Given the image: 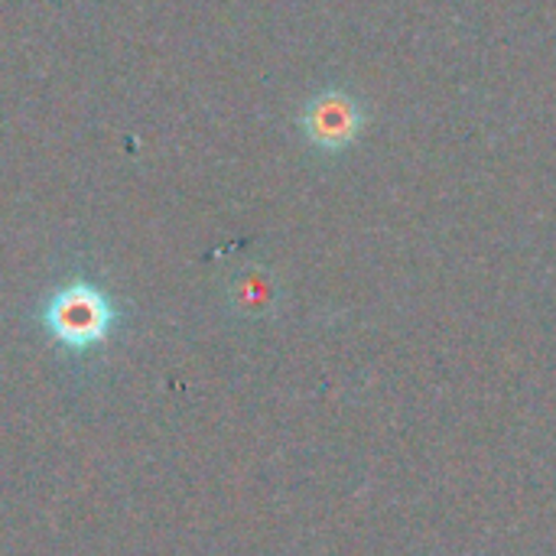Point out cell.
<instances>
[{"label":"cell","mask_w":556,"mask_h":556,"mask_svg":"<svg viewBox=\"0 0 556 556\" xmlns=\"http://www.w3.org/2000/svg\"><path fill=\"white\" fill-rule=\"evenodd\" d=\"M231 306L244 316H264L277 306V283L264 267H244L231 280Z\"/></svg>","instance_id":"3"},{"label":"cell","mask_w":556,"mask_h":556,"mask_svg":"<svg viewBox=\"0 0 556 556\" xmlns=\"http://www.w3.org/2000/svg\"><path fill=\"white\" fill-rule=\"evenodd\" d=\"M124 316L127 309L121 306V300L108 287L81 274L55 283L36 309L42 336L52 342V349L75 362L98 355L124 326Z\"/></svg>","instance_id":"1"},{"label":"cell","mask_w":556,"mask_h":556,"mask_svg":"<svg viewBox=\"0 0 556 556\" xmlns=\"http://www.w3.org/2000/svg\"><path fill=\"white\" fill-rule=\"evenodd\" d=\"M296 124H300L303 140L313 150L336 156V153H345L362 137L368 124V111L349 88L329 85L303 104Z\"/></svg>","instance_id":"2"}]
</instances>
